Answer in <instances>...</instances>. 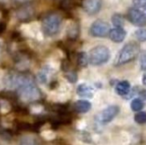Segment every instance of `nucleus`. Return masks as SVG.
<instances>
[{"label":"nucleus","mask_w":146,"mask_h":145,"mask_svg":"<svg viewBox=\"0 0 146 145\" xmlns=\"http://www.w3.org/2000/svg\"><path fill=\"white\" fill-rule=\"evenodd\" d=\"M19 96L22 102L30 103L38 100L40 97L39 90L34 85L31 77L23 75L21 82L18 87Z\"/></svg>","instance_id":"1"},{"label":"nucleus","mask_w":146,"mask_h":145,"mask_svg":"<svg viewBox=\"0 0 146 145\" xmlns=\"http://www.w3.org/2000/svg\"><path fill=\"white\" fill-rule=\"evenodd\" d=\"M140 52V47L137 43L131 42L123 46L115 60V66H121L134 60Z\"/></svg>","instance_id":"2"},{"label":"nucleus","mask_w":146,"mask_h":145,"mask_svg":"<svg viewBox=\"0 0 146 145\" xmlns=\"http://www.w3.org/2000/svg\"><path fill=\"white\" fill-rule=\"evenodd\" d=\"M89 63L92 66H101L106 63L110 58V51L104 45H98L92 48L88 55Z\"/></svg>","instance_id":"3"},{"label":"nucleus","mask_w":146,"mask_h":145,"mask_svg":"<svg viewBox=\"0 0 146 145\" xmlns=\"http://www.w3.org/2000/svg\"><path fill=\"white\" fill-rule=\"evenodd\" d=\"M61 25V17L56 14H50L47 15L42 21L43 32L48 37H53L59 32Z\"/></svg>","instance_id":"4"},{"label":"nucleus","mask_w":146,"mask_h":145,"mask_svg":"<svg viewBox=\"0 0 146 145\" xmlns=\"http://www.w3.org/2000/svg\"><path fill=\"white\" fill-rule=\"evenodd\" d=\"M110 31V25L102 20H98L94 21L90 27V34L95 38H104L109 35Z\"/></svg>","instance_id":"5"},{"label":"nucleus","mask_w":146,"mask_h":145,"mask_svg":"<svg viewBox=\"0 0 146 145\" xmlns=\"http://www.w3.org/2000/svg\"><path fill=\"white\" fill-rule=\"evenodd\" d=\"M119 112H120V108L118 106L116 105L109 106L97 115L96 121L100 124H107L111 121H113L115 118V116L119 114Z\"/></svg>","instance_id":"6"},{"label":"nucleus","mask_w":146,"mask_h":145,"mask_svg":"<svg viewBox=\"0 0 146 145\" xmlns=\"http://www.w3.org/2000/svg\"><path fill=\"white\" fill-rule=\"evenodd\" d=\"M127 19L137 26H145L146 25V15L143 11L137 8H132L128 10Z\"/></svg>","instance_id":"7"},{"label":"nucleus","mask_w":146,"mask_h":145,"mask_svg":"<svg viewBox=\"0 0 146 145\" xmlns=\"http://www.w3.org/2000/svg\"><path fill=\"white\" fill-rule=\"evenodd\" d=\"M70 89L67 85H61L56 91H51L49 95L50 100L54 102H65L69 97Z\"/></svg>","instance_id":"8"},{"label":"nucleus","mask_w":146,"mask_h":145,"mask_svg":"<svg viewBox=\"0 0 146 145\" xmlns=\"http://www.w3.org/2000/svg\"><path fill=\"white\" fill-rule=\"evenodd\" d=\"M22 74H19L16 73H9L5 75L3 80V85L8 90H15L18 89L21 79Z\"/></svg>","instance_id":"9"},{"label":"nucleus","mask_w":146,"mask_h":145,"mask_svg":"<svg viewBox=\"0 0 146 145\" xmlns=\"http://www.w3.org/2000/svg\"><path fill=\"white\" fill-rule=\"evenodd\" d=\"M56 70L54 69L49 63H46L44 66H43L40 70L37 73V80L38 84L40 85H46L50 79L51 78L52 74L56 72Z\"/></svg>","instance_id":"10"},{"label":"nucleus","mask_w":146,"mask_h":145,"mask_svg":"<svg viewBox=\"0 0 146 145\" xmlns=\"http://www.w3.org/2000/svg\"><path fill=\"white\" fill-rule=\"evenodd\" d=\"M82 7L88 15H96L102 8V0H83Z\"/></svg>","instance_id":"11"},{"label":"nucleus","mask_w":146,"mask_h":145,"mask_svg":"<svg viewBox=\"0 0 146 145\" xmlns=\"http://www.w3.org/2000/svg\"><path fill=\"white\" fill-rule=\"evenodd\" d=\"M127 32L122 27H115L111 29L109 33L110 38L115 43H121L126 38Z\"/></svg>","instance_id":"12"},{"label":"nucleus","mask_w":146,"mask_h":145,"mask_svg":"<svg viewBox=\"0 0 146 145\" xmlns=\"http://www.w3.org/2000/svg\"><path fill=\"white\" fill-rule=\"evenodd\" d=\"M93 88L87 84H80L76 89L79 97L82 98H92L93 97Z\"/></svg>","instance_id":"13"},{"label":"nucleus","mask_w":146,"mask_h":145,"mask_svg":"<svg viewBox=\"0 0 146 145\" xmlns=\"http://www.w3.org/2000/svg\"><path fill=\"white\" fill-rule=\"evenodd\" d=\"M115 90V92H116L117 95L125 97L130 92L131 85H130V83L128 81L123 80V81H121V82L116 84Z\"/></svg>","instance_id":"14"},{"label":"nucleus","mask_w":146,"mask_h":145,"mask_svg":"<svg viewBox=\"0 0 146 145\" xmlns=\"http://www.w3.org/2000/svg\"><path fill=\"white\" fill-rule=\"evenodd\" d=\"M74 109L77 112L80 114H85L91 110L92 103L86 100H78L74 103Z\"/></svg>","instance_id":"15"},{"label":"nucleus","mask_w":146,"mask_h":145,"mask_svg":"<svg viewBox=\"0 0 146 145\" xmlns=\"http://www.w3.org/2000/svg\"><path fill=\"white\" fill-rule=\"evenodd\" d=\"M16 15L19 19L21 20H26V19H28L30 18L32 15H33V9L30 8V7H23L21 9H20L17 13H16Z\"/></svg>","instance_id":"16"},{"label":"nucleus","mask_w":146,"mask_h":145,"mask_svg":"<svg viewBox=\"0 0 146 145\" xmlns=\"http://www.w3.org/2000/svg\"><path fill=\"white\" fill-rule=\"evenodd\" d=\"M145 107V102L142 98H135L131 103V109L134 112L141 111Z\"/></svg>","instance_id":"17"},{"label":"nucleus","mask_w":146,"mask_h":145,"mask_svg":"<svg viewBox=\"0 0 146 145\" xmlns=\"http://www.w3.org/2000/svg\"><path fill=\"white\" fill-rule=\"evenodd\" d=\"M18 145H38V142L34 137L27 135V136H23L22 138H21Z\"/></svg>","instance_id":"18"},{"label":"nucleus","mask_w":146,"mask_h":145,"mask_svg":"<svg viewBox=\"0 0 146 145\" xmlns=\"http://www.w3.org/2000/svg\"><path fill=\"white\" fill-rule=\"evenodd\" d=\"M112 23L115 26V27H122L125 24V19L121 14H114L111 18Z\"/></svg>","instance_id":"19"},{"label":"nucleus","mask_w":146,"mask_h":145,"mask_svg":"<svg viewBox=\"0 0 146 145\" xmlns=\"http://www.w3.org/2000/svg\"><path fill=\"white\" fill-rule=\"evenodd\" d=\"M78 32H79V28H78V26L76 25V23L72 22L71 24H69L68 26V35L70 38H76L78 35Z\"/></svg>","instance_id":"20"},{"label":"nucleus","mask_w":146,"mask_h":145,"mask_svg":"<svg viewBox=\"0 0 146 145\" xmlns=\"http://www.w3.org/2000/svg\"><path fill=\"white\" fill-rule=\"evenodd\" d=\"M78 62L80 67H86L89 63V58L88 55L86 52H80L78 56Z\"/></svg>","instance_id":"21"},{"label":"nucleus","mask_w":146,"mask_h":145,"mask_svg":"<svg viewBox=\"0 0 146 145\" xmlns=\"http://www.w3.org/2000/svg\"><path fill=\"white\" fill-rule=\"evenodd\" d=\"M40 134H41V137L47 141H51L56 138V132L50 129L42 131Z\"/></svg>","instance_id":"22"},{"label":"nucleus","mask_w":146,"mask_h":145,"mask_svg":"<svg viewBox=\"0 0 146 145\" xmlns=\"http://www.w3.org/2000/svg\"><path fill=\"white\" fill-rule=\"evenodd\" d=\"M11 110V105L10 103L3 99L0 100V112L1 114H7Z\"/></svg>","instance_id":"23"},{"label":"nucleus","mask_w":146,"mask_h":145,"mask_svg":"<svg viewBox=\"0 0 146 145\" xmlns=\"http://www.w3.org/2000/svg\"><path fill=\"white\" fill-rule=\"evenodd\" d=\"M135 38L140 41V42H145L146 41V29L145 28H140L137 30L134 33Z\"/></svg>","instance_id":"24"},{"label":"nucleus","mask_w":146,"mask_h":145,"mask_svg":"<svg viewBox=\"0 0 146 145\" xmlns=\"http://www.w3.org/2000/svg\"><path fill=\"white\" fill-rule=\"evenodd\" d=\"M134 121L140 125L146 123V112L139 111V113H137L134 116Z\"/></svg>","instance_id":"25"},{"label":"nucleus","mask_w":146,"mask_h":145,"mask_svg":"<svg viewBox=\"0 0 146 145\" xmlns=\"http://www.w3.org/2000/svg\"><path fill=\"white\" fill-rule=\"evenodd\" d=\"M43 110H44V107L39 104L32 105L30 107V111L33 114H40L41 112H43Z\"/></svg>","instance_id":"26"},{"label":"nucleus","mask_w":146,"mask_h":145,"mask_svg":"<svg viewBox=\"0 0 146 145\" xmlns=\"http://www.w3.org/2000/svg\"><path fill=\"white\" fill-rule=\"evenodd\" d=\"M133 3L139 9L146 8V0H133Z\"/></svg>","instance_id":"27"},{"label":"nucleus","mask_w":146,"mask_h":145,"mask_svg":"<svg viewBox=\"0 0 146 145\" xmlns=\"http://www.w3.org/2000/svg\"><path fill=\"white\" fill-rule=\"evenodd\" d=\"M66 79L70 83H74L77 80V74L74 72H68L66 73Z\"/></svg>","instance_id":"28"},{"label":"nucleus","mask_w":146,"mask_h":145,"mask_svg":"<svg viewBox=\"0 0 146 145\" xmlns=\"http://www.w3.org/2000/svg\"><path fill=\"white\" fill-rule=\"evenodd\" d=\"M140 67H141V69L146 71V53H143L140 56Z\"/></svg>","instance_id":"29"},{"label":"nucleus","mask_w":146,"mask_h":145,"mask_svg":"<svg viewBox=\"0 0 146 145\" xmlns=\"http://www.w3.org/2000/svg\"><path fill=\"white\" fill-rule=\"evenodd\" d=\"M6 73L5 71L3 69H0V90H2L4 85H3V80H4V77H5Z\"/></svg>","instance_id":"30"},{"label":"nucleus","mask_w":146,"mask_h":145,"mask_svg":"<svg viewBox=\"0 0 146 145\" xmlns=\"http://www.w3.org/2000/svg\"><path fill=\"white\" fill-rule=\"evenodd\" d=\"M3 46V39H2V38H0V54H1V51H2Z\"/></svg>","instance_id":"31"},{"label":"nucleus","mask_w":146,"mask_h":145,"mask_svg":"<svg viewBox=\"0 0 146 145\" xmlns=\"http://www.w3.org/2000/svg\"><path fill=\"white\" fill-rule=\"evenodd\" d=\"M139 92H140V91H139ZM140 94H141V96H142L143 98L146 99V91H143L142 92H140ZM143 98H142V99H143Z\"/></svg>","instance_id":"32"},{"label":"nucleus","mask_w":146,"mask_h":145,"mask_svg":"<svg viewBox=\"0 0 146 145\" xmlns=\"http://www.w3.org/2000/svg\"><path fill=\"white\" fill-rule=\"evenodd\" d=\"M143 84L146 86V73L144 74V76H143Z\"/></svg>","instance_id":"33"},{"label":"nucleus","mask_w":146,"mask_h":145,"mask_svg":"<svg viewBox=\"0 0 146 145\" xmlns=\"http://www.w3.org/2000/svg\"><path fill=\"white\" fill-rule=\"evenodd\" d=\"M16 2H19V3H27L28 2L29 0H15Z\"/></svg>","instance_id":"34"},{"label":"nucleus","mask_w":146,"mask_h":145,"mask_svg":"<svg viewBox=\"0 0 146 145\" xmlns=\"http://www.w3.org/2000/svg\"><path fill=\"white\" fill-rule=\"evenodd\" d=\"M144 10H145V15H146V8H145V9H144Z\"/></svg>","instance_id":"35"}]
</instances>
